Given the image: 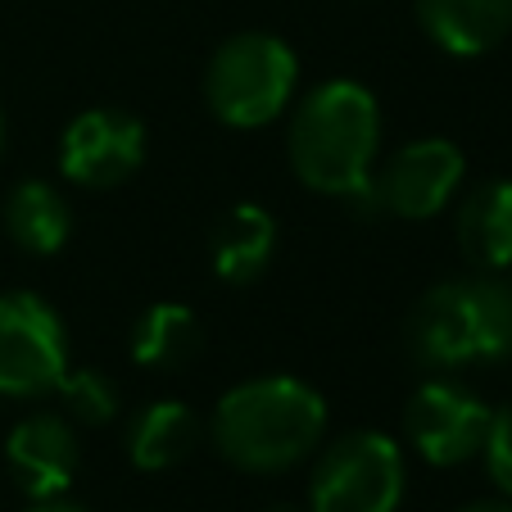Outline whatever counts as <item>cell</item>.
<instances>
[{
  "label": "cell",
  "mask_w": 512,
  "mask_h": 512,
  "mask_svg": "<svg viewBox=\"0 0 512 512\" xmlns=\"http://www.w3.org/2000/svg\"><path fill=\"white\" fill-rule=\"evenodd\" d=\"M381 150V109L363 82L331 78L290 118V168L309 191L349 204H377L372 164Z\"/></svg>",
  "instance_id": "cell-1"
},
{
  "label": "cell",
  "mask_w": 512,
  "mask_h": 512,
  "mask_svg": "<svg viewBox=\"0 0 512 512\" xmlns=\"http://www.w3.org/2000/svg\"><path fill=\"white\" fill-rule=\"evenodd\" d=\"M327 435V399L300 377H254L213 408V445L254 476L290 472Z\"/></svg>",
  "instance_id": "cell-2"
},
{
  "label": "cell",
  "mask_w": 512,
  "mask_h": 512,
  "mask_svg": "<svg viewBox=\"0 0 512 512\" xmlns=\"http://www.w3.org/2000/svg\"><path fill=\"white\" fill-rule=\"evenodd\" d=\"M404 345L417 368L445 372L512 358V286L494 272L440 281L413 304Z\"/></svg>",
  "instance_id": "cell-3"
},
{
  "label": "cell",
  "mask_w": 512,
  "mask_h": 512,
  "mask_svg": "<svg viewBox=\"0 0 512 512\" xmlns=\"http://www.w3.org/2000/svg\"><path fill=\"white\" fill-rule=\"evenodd\" d=\"M300 87V55L277 32H241L223 41L204 73V100L227 127H268L281 118Z\"/></svg>",
  "instance_id": "cell-4"
},
{
  "label": "cell",
  "mask_w": 512,
  "mask_h": 512,
  "mask_svg": "<svg viewBox=\"0 0 512 512\" xmlns=\"http://www.w3.org/2000/svg\"><path fill=\"white\" fill-rule=\"evenodd\" d=\"M404 485L399 440L386 431H349L313 467L309 512H395Z\"/></svg>",
  "instance_id": "cell-5"
},
{
  "label": "cell",
  "mask_w": 512,
  "mask_h": 512,
  "mask_svg": "<svg viewBox=\"0 0 512 512\" xmlns=\"http://www.w3.org/2000/svg\"><path fill=\"white\" fill-rule=\"evenodd\" d=\"M68 372V336L59 313L32 290L0 295V395L41 399Z\"/></svg>",
  "instance_id": "cell-6"
},
{
  "label": "cell",
  "mask_w": 512,
  "mask_h": 512,
  "mask_svg": "<svg viewBox=\"0 0 512 512\" xmlns=\"http://www.w3.org/2000/svg\"><path fill=\"white\" fill-rule=\"evenodd\" d=\"M485 426H490V404L458 381H426L404 408L408 445L431 467H458L476 458L485 445Z\"/></svg>",
  "instance_id": "cell-7"
},
{
  "label": "cell",
  "mask_w": 512,
  "mask_h": 512,
  "mask_svg": "<svg viewBox=\"0 0 512 512\" xmlns=\"http://www.w3.org/2000/svg\"><path fill=\"white\" fill-rule=\"evenodd\" d=\"M467 159L454 141L445 136H422V141L399 145L386 159L381 177H372V195L377 209L399 213L408 223H426L454 200V191L463 186Z\"/></svg>",
  "instance_id": "cell-8"
},
{
  "label": "cell",
  "mask_w": 512,
  "mask_h": 512,
  "mask_svg": "<svg viewBox=\"0 0 512 512\" xmlns=\"http://www.w3.org/2000/svg\"><path fill=\"white\" fill-rule=\"evenodd\" d=\"M145 159V127L123 109H87L64 127L59 141V173L73 186L109 191L127 182Z\"/></svg>",
  "instance_id": "cell-9"
},
{
  "label": "cell",
  "mask_w": 512,
  "mask_h": 512,
  "mask_svg": "<svg viewBox=\"0 0 512 512\" xmlns=\"http://www.w3.org/2000/svg\"><path fill=\"white\" fill-rule=\"evenodd\" d=\"M5 463H10L14 485L37 503V499H59L73 485L82 449H78V435H73L68 417L32 413L5 440Z\"/></svg>",
  "instance_id": "cell-10"
},
{
  "label": "cell",
  "mask_w": 512,
  "mask_h": 512,
  "mask_svg": "<svg viewBox=\"0 0 512 512\" xmlns=\"http://www.w3.org/2000/svg\"><path fill=\"white\" fill-rule=\"evenodd\" d=\"M277 254V218L263 204H232V209L213 223L209 236V263L213 277L227 286H250L268 272Z\"/></svg>",
  "instance_id": "cell-11"
},
{
  "label": "cell",
  "mask_w": 512,
  "mask_h": 512,
  "mask_svg": "<svg viewBox=\"0 0 512 512\" xmlns=\"http://www.w3.org/2000/svg\"><path fill=\"white\" fill-rule=\"evenodd\" d=\"M417 23L445 55L476 59L512 32V0H417Z\"/></svg>",
  "instance_id": "cell-12"
},
{
  "label": "cell",
  "mask_w": 512,
  "mask_h": 512,
  "mask_svg": "<svg viewBox=\"0 0 512 512\" xmlns=\"http://www.w3.org/2000/svg\"><path fill=\"white\" fill-rule=\"evenodd\" d=\"M458 245L481 272L512 268V177H490L463 200Z\"/></svg>",
  "instance_id": "cell-13"
},
{
  "label": "cell",
  "mask_w": 512,
  "mask_h": 512,
  "mask_svg": "<svg viewBox=\"0 0 512 512\" xmlns=\"http://www.w3.org/2000/svg\"><path fill=\"white\" fill-rule=\"evenodd\" d=\"M200 445V417L182 399H155L127 426V458L141 472H173Z\"/></svg>",
  "instance_id": "cell-14"
},
{
  "label": "cell",
  "mask_w": 512,
  "mask_h": 512,
  "mask_svg": "<svg viewBox=\"0 0 512 512\" xmlns=\"http://www.w3.org/2000/svg\"><path fill=\"white\" fill-rule=\"evenodd\" d=\"M200 349H204L200 313L186 309V304H173V300L150 304L132 327V358L141 368L182 372L200 358Z\"/></svg>",
  "instance_id": "cell-15"
},
{
  "label": "cell",
  "mask_w": 512,
  "mask_h": 512,
  "mask_svg": "<svg viewBox=\"0 0 512 512\" xmlns=\"http://www.w3.org/2000/svg\"><path fill=\"white\" fill-rule=\"evenodd\" d=\"M5 232L28 254H59L73 232L68 200L50 182H19L5 195Z\"/></svg>",
  "instance_id": "cell-16"
},
{
  "label": "cell",
  "mask_w": 512,
  "mask_h": 512,
  "mask_svg": "<svg viewBox=\"0 0 512 512\" xmlns=\"http://www.w3.org/2000/svg\"><path fill=\"white\" fill-rule=\"evenodd\" d=\"M55 390L64 399V413L82 426H109L118 417V386L100 368H68Z\"/></svg>",
  "instance_id": "cell-17"
},
{
  "label": "cell",
  "mask_w": 512,
  "mask_h": 512,
  "mask_svg": "<svg viewBox=\"0 0 512 512\" xmlns=\"http://www.w3.org/2000/svg\"><path fill=\"white\" fill-rule=\"evenodd\" d=\"M481 458H485V472H490L494 490H499L503 499H512V404L490 408Z\"/></svg>",
  "instance_id": "cell-18"
},
{
  "label": "cell",
  "mask_w": 512,
  "mask_h": 512,
  "mask_svg": "<svg viewBox=\"0 0 512 512\" xmlns=\"http://www.w3.org/2000/svg\"><path fill=\"white\" fill-rule=\"evenodd\" d=\"M458 512H512V499H476Z\"/></svg>",
  "instance_id": "cell-19"
},
{
  "label": "cell",
  "mask_w": 512,
  "mask_h": 512,
  "mask_svg": "<svg viewBox=\"0 0 512 512\" xmlns=\"http://www.w3.org/2000/svg\"><path fill=\"white\" fill-rule=\"evenodd\" d=\"M28 512H87V508H78V503H64V499H37Z\"/></svg>",
  "instance_id": "cell-20"
},
{
  "label": "cell",
  "mask_w": 512,
  "mask_h": 512,
  "mask_svg": "<svg viewBox=\"0 0 512 512\" xmlns=\"http://www.w3.org/2000/svg\"><path fill=\"white\" fill-rule=\"evenodd\" d=\"M268 512H304V508H295V503H272Z\"/></svg>",
  "instance_id": "cell-21"
},
{
  "label": "cell",
  "mask_w": 512,
  "mask_h": 512,
  "mask_svg": "<svg viewBox=\"0 0 512 512\" xmlns=\"http://www.w3.org/2000/svg\"><path fill=\"white\" fill-rule=\"evenodd\" d=\"M0 141H5V114H0Z\"/></svg>",
  "instance_id": "cell-22"
}]
</instances>
